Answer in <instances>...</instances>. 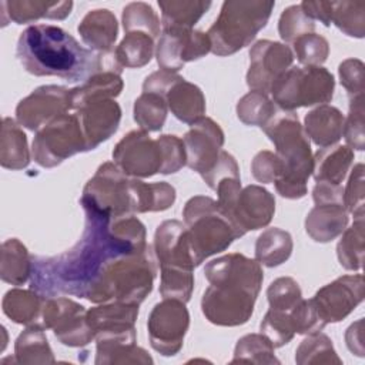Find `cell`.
Returning a JSON list of instances; mask_svg holds the SVG:
<instances>
[{"instance_id": "1", "label": "cell", "mask_w": 365, "mask_h": 365, "mask_svg": "<svg viewBox=\"0 0 365 365\" xmlns=\"http://www.w3.org/2000/svg\"><path fill=\"white\" fill-rule=\"evenodd\" d=\"M83 210L86 225L74 247L56 257L31 255L30 288L44 297L86 298L113 259L148 247L145 227L133 214L111 217L87 205Z\"/></svg>"}, {"instance_id": "2", "label": "cell", "mask_w": 365, "mask_h": 365, "mask_svg": "<svg viewBox=\"0 0 365 365\" xmlns=\"http://www.w3.org/2000/svg\"><path fill=\"white\" fill-rule=\"evenodd\" d=\"M210 287L201 298L204 317L220 327H238L251 318L264 272L257 259L231 252L210 261L204 268Z\"/></svg>"}, {"instance_id": "3", "label": "cell", "mask_w": 365, "mask_h": 365, "mask_svg": "<svg viewBox=\"0 0 365 365\" xmlns=\"http://www.w3.org/2000/svg\"><path fill=\"white\" fill-rule=\"evenodd\" d=\"M16 54L33 76H56L84 83L103 71L101 53L83 47L68 31L53 24H33L20 33Z\"/></svg>"}, {"instance_id": "4", "label": "cell", "mask_w": 365, "mask_h": 365, "mask_svg": "<svg viewBox=\"0 0 365 365\" xmlns=\"http://www.w3.org/2000/svg\"><path fill=\"white\" fill-rule=\"evenodd\" d=\"M275 145V154L282 163V174L274 182L277 192L289 200L307 194V182L314 170V155L309 138L294 111L277 110L261 127Z\"/></svg>"}, {"instance_id": "5", "label": "cell", "mask_w": 365, "mask_h": 365, "mask_svg": "<svg viewBox=\"0 0 365 365\" xmlns=\"http://www.w3.org/2000/svg\"><path fill=\"white\" fill-rule=\"evenodd\" d=\"M155 274V255L148 245L143 251L113 259L86 299L94 304L117 301L140 305L151 292Z\"/></svg>"}, {"instance_id": "6", "label": "cell", "mask_w": 365, "mask_h": 365, "mask_svg": "<svg viewBox=\"0 0 365 365\" xmlns=\"http://www.w3.org/2000/svg\"><path fill=\"white\" fill-rule=\"evenodd\" d=\"M275 3L265 0L224 1L215 23L207 31L215 56H231L251 44L262 30Z\"/></svg>"}, {"instance_id": "7", "label": "cell", "mask_w": 365, "mask_h": 365, "mask_svg": "<svg viewBox=\"0 0 365 365\" xmlns=\"http://www.w3.org/2000/svg\"><path fill=\"white\" fill-rule=\"evenodd\" d=\"M184 224L191 247L194 265L225 251L241 235L220 210L217 200L205 195L190 198L182 210Z\"/></svg>"}, {"instance_id": "8", "label": "cell", "mask_w": 365, "mask_h": 365, "mask_svg": "<svg viewBox=\"0 0 365 365\" xmlns=\"http://www.w3.org/2000/svg\"><path fill=\"white\" fill-rule=\"evenodd\" d=\"M335 78L321 66L291 67L271 87L272 101L279 110L327 104L334 97Z\"/></svg>"}, {"instance_id": "9", "label": "cell", "mask_w": 365, "mask_h": 365, "mask_svg": "<svg viewBox=\"0 0 365 365\" xmlns=\"http://www.w3.org/2000/svg\"><path fill=\"white\" fill-rule=\"evenodd\" d=\"M83 151H88L87 143L74 113L61 114L41 127L31 145L33 160L44 168H53Z\"/></svg>"}, {"instance_id": "10", "label": "cell", "mask_w": 365, "mask_h": 365, "mask_svg": "<svg viewBox=\"0 0 365 365\" xmlns=\"http://www.w3.org/2000/svg\"><path fill=\"white\" fill-rule=\"evenodd\" d=\"M143 93H157L167 101L175 118L185 124H194L205 114V97L201 88L177 73L158 70L143 83Z\"/></svg>"}, {"instance_id": "11", "label": "cell", "mask_w": 365, "mask_h": 365, "mask_svg": "<svg viewBox=\"0 0 365 365\" xmlns=\"http://www.w3.org/2000/svg\"><path fill=\"white\" fill-rule=\"evenodd\" d=\"M128 182V175L115 163L101 164L83 188L81 207H93L108 212L111 217L131 214Z\"/></svg>"}, {"instance_id": "12", "label": "cell", "mask_w": 365, "mask_h": 365, "mask_svg": "<svg viewBox=\"0 0 365 365\" xmlns=\"http://www.w3.org/2000/svg\"><path fill=\"white\" fill-rule=\"evenodd\" d=\"M190 327V314L185 302L164 298L150 312L147 328L153 349L164 356L180 352Z\"/></svg>"}, {"instance_id": "13", "label": "cell", "mask_w": 365, "mask_h": 365, "mask_svg": "<svg viewBox=\"0 0 365 365\" xmlns=\"http://www.w3.org/2000/svg\"><path fill=\"white\" fill-rule=\"evenodd\" d=\"M43 327L53 329L56 338L67 346H84L94 339L87 321V309L66 297H47L43 308Z\"/></svg>"}, {"instance_id": "14", "label": "cell", "mask_w": 365, "mask_h": 365, "mask_svg": "<svg viewBox=\"0 0 365 365\" xmlns=\"http://www.w3.org/2000/svg\"><path fill=\"white\" fill-rule=\"evenodd\" d=\"M113 160L117 167L133 178H147L163 168L161 147L147 131L133 130L114 147Z\"/></svg>"}, {"instance_id": "15", "label": "cell", "mask_w": 365, "mask_h": 365, "mask_svg": "<svg viewBox=\"0 0 365 365\" xmlns=\"http://www.w3.org/2000/svg\"><path fill=\"white\" fill-rule=\"evenodd\" d=\"M292 50L279 41L258 40L250 50L247 84L251 90L268 94L274 83L291 68Z\"/></svg>"}, {"instance_id": "16", "label": "cell", "mask_w": 365, "mask_h": 365, "mask_svg": "<svg viewBox=\"0 0 365 365\" xmlns=\"http://www.w3.org/2000/svg\"><path fill=\"white\" fill-rule=\"evenodd\" d=\"M211 51L207 33L192 29L163 30L155 50L160 70L177 73L185 63L204 57Z\"/></svg>"}, {"instance_id": "17", "label": "cell", "mask_w": 365, "mask_h": 365, "mask_svg": "<svg viewBox=\"0 0 365 365\" xmlns=\"http://www.w3.org/2000/svg\"><path fill=\"white\" fill-rule=\"evenodd\" d=\"M362 274L342 275L324 285L311 298L319 318L325 322H339L364 301Z\"/></svg>"}, {"instance_id": "18", "label": "cell", "mask_w": 365, "mask_h": 365, "mask_svg": "<svg viewBox=\"0 0 365 365\" xmlns=\"http://www.w3.org/2000/svg\"><path fill=\"white\" fill-rule=\"evenodd\" d=\"M70 110H73L70 90L60 86H41L17 104L16 120L27 130L38 131Z\"/></svg>"}, {"instance_id": "19", "label": "cell", "mask_w": 365, "mask_h": 365, "mask_svg": "<svg viewBox=\"0 0 365 365\" xmlns=\"http://www.w3.org/2000/svg\"><path fill=\"white\" fill-rule=\"evenodd\" d=\"M224 131L210 117H202L182 137L187 165L198 173L201 178L217 164L224 145Z\"/></svg>"}, {"instance_id": "20", "label": "cell", "mask_w": 365, "mask_h": 365, "mask_svg": "<svg viewBox=\"0 0 365 365\" xmlns=\"http://www.w3.org/2000/svg\"><path fill=\"white\" fill-rule=\"evenodd\" d=\"M275 212L274 195L261 185H247L241 188L227 218L242 237L248 231L267 227Z\"/></svg>"}, {"instance_id": "21", "label": "cell", "mask_w": 365, "mask_h": 365, "mask_svg": "<svg viewBox=\"0 0 365 365\" xmlns=\"http://www.w3.org/2000/svg\"><path fill=\"white\" fill-rule=\"evenodd\" d=\"M153 250L161 269L195 268L185 224L178 220H165L157 227Z\"/></svg>"}, {"instance_id": "22", "label": "cell", "mask_w": 365, "mask_h": 365, "mask_svg": "<svg viewBox=\"0 0 365 365\" xmlns=\"http://www.w3.org/2000/svg\"><path fill=\"white\" fill-rule=\"evenodd\" d=\"M138 305L125 302H104L87 311V321L94 339L128 338L135 339Z\"/></svg>"}, {"instance_id": "23", "label": "cell", "mask_w": 365, "mask_h": 365, "mask_svg": "<svg viewBox=\"0 0 365 365\" xmlns=\"http://www.w3.org/2000/svg\"><path fill=\"white\" fill-rule=\"evenodd\" d=\"M74 114L80 121L88 151L108 140L121 120V108L114 98L91 100L74 110Z\"/></svg>"}, {"instance_id": "24", "label": "cell", "mask_w": 365, "mask_h": 365, "mask_svg": "<svg viewBox=\"0 0 365 365\" xmlns=\"http://www.w3.org/2000/svg\"><path fill=\"white\" fill-rule=\"evenodd\" d=\"M1 24L9 21L26 24L38 19L64 20L73 9V1H44V0H10L1 1Z\"/></svg>"}, {"instance_id": "25", "label": "cell", "mask_w": 365, "mask_h": 365, "mask_svg": "<svg viewBox=\"0 0 365 365\" xmlns=\"http://www.w3.org/2000/svg\"><path fill=\"white\" fill-rule=\"evenodd\" d=\"M83 41L96 53L113 51L118 34V23L108 9L88 11L77 27Z\"/></svg>"}, {"instance_id": "26", "label": "cell", "mask_w": 365, "mask_h": 365, "mask_svg": "<svg viewBox=\"0 0 365 365\" xmlns=\"http://www.w3.org/2000/svg\"><path fill=\"white\" fill-rule=\"evenodd\" d=\"M348 221L349 217L344 204H315L307 214L305 231L317 242H329L345 231Z\"/></svg>"}, {"instance_id": "27", "label": "cell", "mask_w": 365, "mask_h": 365, "mask_svg": "<svg viewBox=\"0 0 365 365\" xmlns=\"http://www.w3.org/2000/svg\"><path fill=\"white\" fill-rule=\"evenodd\" d=\"M344 114L332 106L322 104L311 110L304 120V131L319 148L335 145L342 137Z\"/></svg>"}, {"instance_id": "28", "label": "cell", "mask_w": 365, "mask_h": 365, "mask_svg": "<svg viewBox=\"0 0 365 365\" xmlns=\"http://www.w3.org/2000/svg\"><path fill=\"white\" fill-rule=\"evenodd\" d=\"M128 194L131 214L164 211L175 201V188L165 181L144 182L138 178H130Z\"/></svg>"}, {"instance_id": "29", "label": "cell", "mask_w": 365, "mask_h": 365, "mask_svg": "<svg viewBox=\"0 0 365 365\" xmlns=\"http://www.w3.org/2000/svg\"><path fill=\"white\" fill-rule=\"evenodd\" d=\"M47 297L34 289L13 288L3 298V312L13 322L26 327H43V308ZM44 328V327H43Z\"/></svg>"}, {"instance_id": "30", "label": "cell", "mask_w": 365, "mask_h": 365, "mask_svg": "<svg viewBox=\"0 0 365 365\" xmlns=\"http://www.w3.org/2000/svg\"><path fill=\"white\" fill-rule=\"evenodd\" d=\"M354 160V150L348 145H329L318 148L314 155L315 182H328L341 185L345 180Z\"/></svg>"}, {"instance_id": "31", "label": "cell", "mask_w": 365, "mask_h": 365, "mask_svg": "<svg viewBox=\"0 0 365 365\" xmlns=\"http://www.w3.org/2000/svg\"><path fill=\"white\" fill-rule=\"evenodd\" d=\"M30 163V151L27 137L20 124L10 117H4L1 123L0 137V164L7 170H23Z\"/></svg>"}, {"instance_id": "32", "label": "cell", "mask_w": 365, "mask_h": 365, "mask_svg": "<svg viewBox=\"0 0 365 365\" xmlns=\"http://www.w3.org/2000/svg\"><path fill=\"white\" fill-rule=\"evenodd\" d=\"M31 255L21 241L9 238L1 244L0 277L11 285H23L31 275Z\"/></svg>"}, {"instance_id": "33", "label": "cell", "mask_w": 365, "mask_h": 365, "mask_svg": "<svg viewBox=\"0 0 365 365\" xmlns=\"http://www.w3.org/2000/svg\"><path fill=\"white\" fill-rule=\"evenodd\" d=\"M124 83L120 74L113 71H100L70 90L71 108L77 110L83 104L97 98H114L123 91Z\"/></svg>"}, {"instance_id": "34", "label": "cell", "mask_w": 365, "mask_h": 365, "mask_svg": "<svg viewBox=\"0 0 365 365\" xmlns=\"http://www.w3.org/2000/svg\"><path fill=\"white\" fill-rule=\"evenodd\" d=\"M294 242L288 231L281 228H268L262 231L255 242V259L265 267H278L292 254Z\"/></svg>"}, {"instance_id": "35", "label": "cell", "mask_w": 365, "mask_h": 365, "mask_svg": "<svg viewBox=\"0 0 365 365\" xmlns=\"http://www.w3.org/2000/svg\"><path fill=\"white\" fill-rule=\"evenodd\" d=\"M161 9L163 30L192 29L202 14L211 7V1L201 0H168L158 1Z\"/></svg>"}, {"instance_id": "36", "label": "cell", "mask_w": 365, "mask_h": 365, "mask_svg": "<svg viewBox=\"0 0 365 365\" xmlns=\"http://www.w3.org/2000/svg\"><path fill=\"white\" fill-rule=\"evenodd\" d=\"M14 361L19 364H53V351L40 325L27 327L16 339Z\"/></svg>"}, {"instance_id": "37", "label": "cell", "mask_w": 365, "mask_h": 365, "mask_svg": "<svg viewBox=\"0 0 365 365\" xmlns=\"http://www.w3.org/2000/svg\"><path fill=\"white\" fill-rule=\"evenodd\" d=\"M96 359L100 364H153L145 349L137 346L135 339H96Z\"/></svg>"}, {"instance_id": "38", "label": "cell", "mask_w": 365, "mask_h": 365, "mask_svg": "<svg viewBox=\"0 0 365 365\" xmlns=\"http://www.w3.org/2000/svg\"><path fill=\"white\" fill-rule=\"evenodd\" d=\"M114 54L123 68L144 67L153 58L154 38L141 31L125 33L124 38L114 48Z\"/></svg>"}, {"instance_id": "39", "label": "cell", "mask_w": 365, "mask_h": 365, "mask_svg": "<svg viewBox=\"0 0 365 365\" xmlns=\"http://www.w3.org/2000/svg\"><path fill=\"white\" fill-rule=\"evenodd\" d=\"M168 106L163 96L157 93H141L134 101V121L143 131H160L167 118Z\"/></svg>"}, {"instance_id": "40", "label": "cell", "mask_w": 365, "mask_h": 365, "mask_svg": "<svg viewBox=\"0 0 365 365\" xmlns=\"http://www.w3.org/2000/svg\"><path fill=\"white\" fill-rule=\"evenodd\" d=\"M295 362L299 365L307 364H336L341 365L342 361L334 349L329 336L321 331L308 334L305 339L301 341L295 351Z\"/></svg>"}, {"instance_id": "41", "label": "cell", "mask_w": 365, "mask_h": 365, "mask_svg": "<svg viewBox=\"0 0 365 365\" xmlns=\"http://www.w3.org/2000/svg\"><path fill=\"white\" fill-rule=\"evenodd\" d=\"M279 364L274 345L264 334H248L238 339L231 364Z\"/></svg>"}, {"instance_id": "42", "label": "cell", "mask_w": 365, "mask_h": 365, "mask_svg": "<svg viewBox=\"0 0 365 365\" xmlns=\"http://www.w3.org/2000/svg\"><path fill=\"white\" fill-rule=\"evenodd\" d=\"M339 264L348 271H358L364 262V218H355L352 227L345 228L338 245Z\"/></svg>"}, {"instance_id": "43", "label": "cell", "mask_w": 365, "mask_h": 365, "mask_svg": "<svg viewBox=\"0 0 365 365\" xmlns=\"http://www.w3.org/2000/svg\"><path fill=\"white\" fill-rule=\"evenodd\" d=\"M332 23L346 36L362 38L365 34V1H332Z\"/></svg>"}, {"instance_id": "44", "label": "cell", "mask_w": 365, "mask_h": 365, "mask_svg": "<svg viewBox=\"0 0 365 365\" xmlns=\"http://www.w3.org/2000/svg\"><path fill=\"white\" fill-rule=\"evenodd\" d=\"M277 111L268 94L251 90L242 96L237 104V115L247 125L262 127Z\"/></svg>"}, {"instance_id": "45", "label": "cell", "mask_w": 365, "mask_h": 365, "mask_svg": "<svg viewBox=\"0 0 365 365\" xmlns=\"http://www.w3.org/2000/svg\"><path fill=\"white\" fill-rule=\"evenodd\" d=\"M121 20L125 33L141 31L153 38L160 36V19L153 7L144 1L128 3L123 9Z\"/></svg>"}, {"instance_id": "46", "label": "cell", "mask_w": 365, "mask_h": 365, "mask_svg": "<svg viewBox=\"0 0 365 365\" xmlns=\"http://www.w3.org/2000/svg\"><path fill=\"white\" fill-rule=\"evenodd\" d=\"M267 298L269 308L291 312L302 301V292L294 278L279 277L269 284L267 289Z\"/></svg>"}, {"instance_id": "47", "label": "cell", "mask_w": 365, "mask_h": 365, "mask_svg": "<svg viewBox=\"0 0 365 365\" xmlns=\"http://www.w3.org/2000/svg\"><path fill=\"white\" fill-rule=\"evenodd\" d=\"M261 334H264L274 345L279 348L287 345L295 335L292 318L289 312L269 308L259 325Z\"/></svg>"}, {"instance_id": "48", "label": "cell", "mask_w": 365, "mask_h": 365, "mask_svg": "<svg viewBox=\"0 0 365 365\" xmlns=\"http://www.w3.org/2000/svg\"><path fill=\"white\" fill-rule=\"evenodd\" d=\"M315 23L311 20L299 7V4H294L287 7L279 17L278 21V33L285 43H294L298 37L314 33Z\"/></svg>"}, {"instance_id": "49", "label": "cell", "mask_w": 365, "mask_h": 365, "mask_svg": "<svg viewBox=\"0 0 365 365\" xmlns=\"http://www.w3.org/2000/svg\"><path fill=\"white\" fill-rule=\"evenodd\" d=\"M194 288L192 271L182 269H161L160 294L163 298L178 299L188 302Z\"/></svg>"}, {"instance_id": "50", "label": "cell", "mask_w": 365, "mask_h": 365, "mask_svg": "<svg viewBox=\"0 0 365 365\" xmlns=\"http://www.w3.org/2000/svg\"><path fill=\"white\" fill-rule=\"evenodd\" d=\"M292 47L298 61L305 66H321L329 54L328 40L315 31L298 37Z\"/></svg>"}, {"instance_id": "51", "label": "cell", "mask_w": 365, "mask_h": 365, "mask_svg": "<svg viewBox=\"0 0 365 365\" xmlns=\"http://www.w3.org/2000/svg\"><path fill=\"white\" fill-rule=\"evenodd\" d=\"M342 135L351 150L362 151L365 145L364 133V97L349 100V111L344 121Z\"/></svg>"}, {"instance_id": "52", "label": "cell", "mask_w": 365, "mask_h": 365, "mask_svg": "<svg viewBox=\"0 0 365 365\" xmlns=\"http://www.w3.org/2000/svg\"><path fill=\"white\" fill-rule=\"evenodd\" d=\"M364 164L358 163L351 171L346 187L342 191V204L346 212L354 215V220L364 218Z\"/></svg>"}, {"instance_id": "53", "label": "cell", "mask_w": 365, "mask_h": 365, "mask_svg": "<svg viewBox=\"0 0 365 365\" xmlns=\"http://www.w3.org/2000/svg\"><path fill=\"white\" fill-rule=\"evenodd\" d=\"M157 141L163 154V168L160 174H174L187 165L182 138L173 134H163L157 138Z\"/></svg>"}, {"instance_id": "54", "label": "cell", "mask_w": 365, "mask_h": 365, "mask_svg": "<svg viewBox=\"0 0 365 365\" xmlns=\"http://www.w3.org/2000/svg\"><path fill=\"white\" fill-rule=\"evenodd\" d=\"M342 87L346 90L349 100L364 97V63L358 58H346L338 68Z\"/></svg>"}, {"instance_id": "55", "label": "cell", "mask_w": 365, "mask_h": 365, "mask_svg": "<svg viewBox=\"0 0 365 365\" xmlns=\"http://www.w3.org/2000/svg\"><path fill=\"white\" fill-rule=\"evenodd\" d=\"M254 178L262 184L275 182L282 174V163L278 155L269 150H262L255 154L251 163Z\"/></svg>"}, {"instance_id": "56", "label": "cell", "mask_w": 365, "mask_h": 365, "mask_svg": "<svg viewBox=\"0 0 365 365\" xmlns=\"http://www.w3.org/2000/svg\"><path fill=\"white\" fill-rule=\"evenodd\" d=\"M225 178H240V168L235 158L230 153L222 150L217 164L208 174L202 177V180L211 190H215L220 181Z\"/></svg>"}, {"instance_id": "57", "label": "cell", "mask_w": 365, "mask_h": 365, "mask_svg": "<svg viewBox=\"0 0 365 365\" xmlns=\"http://www.w3.org/2000/svg\"><path fill=\"white\" fill-rule=\"evenodd\" d=\"M302 11L311 20H319L324 26H331L332 19V1H302L299 4Z\"/></svg>"}, {"instance_id": "58", "label": "cell", "mask_w": 365, "mask_h": 365, "mask_svg": "<svg viewBox=\"0 0 365 365\" xmlns=\"http://www.w3.org/2000/svg\"><path fill=\"white\" fill-rule=\"evenodd\" d=\"M342 187L328 182H317L312 190V197L315 204H329L341 202L342 204Z\"/></svg>"}, {"instance_id": "59", "label": "cell", "mask_w": 365, "mask_h": 365, "mask_svg": "<svg viewBox=\"0 0 365 365\" xmlns=\"http://www.w3.org/2000/svg\"><path fill=\"white\" fill-rule=\"evenodd\" d=\"M364 319L354 322L345 332V341L348 349L356 356H364Z\"/></svg>"}]
</instances>
